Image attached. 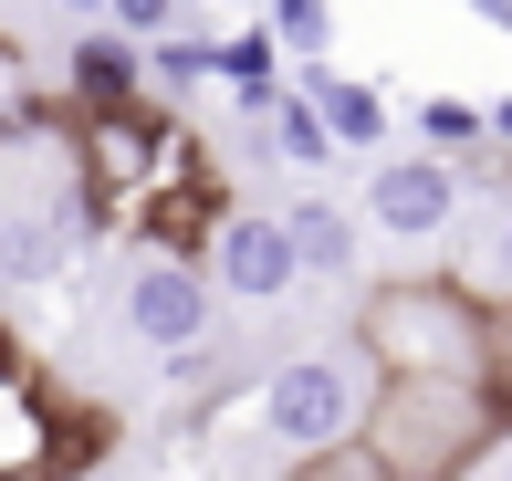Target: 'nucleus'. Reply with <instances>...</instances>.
I'll return each mask as SVG.
<instances>
[{
  "label": "nucleus",
  "instance_id": "17",
  "mask_svg": "<svg viewBox=\"0 0 512 481\" xmlns=\"http://www.w3.org/2000/svg\"><path fill=\"white\" fill-rule=\"evenodd\" d=\"M105 32H126V42H168V32H178V0H105Z\"/></svg>",
  "mask_w": 512,
  "mask_h": 481
},
{
  "label": "nucleus",
  "instance_id": "14",
  "mask_svg": "<svg viewBox=\"0 0 512 481\" xmlns=\"http://www.w3.org/2000/svg\"><path fill=\"white\" fill-rule=\"evenodd\" d=\"M42 116H53V105L32 95V63H21V42L0 32V136H42Z\"/></svg>",
  "mask_w": 512,
  "mask_h": 481
},
{
  "label": "nucleus",
  "instance_id": "2",
  "mask_svg": "<svg viewBox=\"0 0 512 481\" xmlns=\"http://www.w3.org/2000/svg\"><path fill=\"white\" fill-rule=\"evenodd\" d=\"M356 440L377 450L387 481H471L512 440V398L481 377H377Z\"/></svg>",
  "mask_w": 512,
  "mask_h": 481
},
{
  "label": "nucleus",
  "instance_id": "1",
  "mask_svg": "<svg viewBox=\"0 0 512 481\" xmlns=\"http://www.w3.org/2000/svg\"><path fill=\"white\" fill-rule=\"evenodd\" d=\"M356 356L377 377H481L502 387V293L471 272H387L356 293Z\"/></svg>",
  "mask_w": 512,
  "mask_h": 481
},
{
  "label": "nucleus",
  "instance_id": "23",
  "mask_svg": "<svg viewBox=\"0 0 512 481\" xmlns=\"http://www.w3.org/2000/svg\"><path fill=\"white\" fill-rule=\"evenodd\" d=\"M178 21H199V0H178Z\"/></svg>",
  "mask_w": 512,
  "mask_h": 481
},
{
  "label": "nucleus",
  "instance_id": "20",
  "mask_svg": "<svg viewBox=\"0 0 512 481\" xmlns=\"http://www.w3.org/2000/svg\"><path fill=\"white\" fill-rule=\"evenodd\" d=\"M492 293H512V220H502V241H492Z\"/></svg>",
  "mask_w": 512,
  "mask_h": 481
},
{
  "label": "nucleus",
  "instance_id": "18",
  "mask_svg": "<svg viewBox=\"0 0 512 481\" xmlns=\"http://www.w3.org/2000/svg\"><path fill=\"white\" fill-rule=\"evenodd\" d=\"M460 189H481V199H502V220H512V147H492V136H481V147L460 157Z\"/></svg>",
  "mask_w": 512,
  "mask_h": 481
},
{
  "label": "nucleus",
  "instance_id": "7",
  "mask_svg": "<svg viewBox=\"0 0 512 481\" xmlns=\"http://www.w3.org/2000/svg\"><path fill=\"white\" fill-rule=\"evenodd\" d=\"M293 95L324 116V136H335V157L356 147V157H377L387 147V126H398V105H387V84L377 74H335V63H304V84Z\"/></svg>",
  "mask_w": 512,
  "mask_h": 481
},
{
  "label": "nucleus",
  "instance_id": "6",
  "mask_svg": "<svg viewBox=\"0 0 512 481\" xmlns=\"http://www.w3.org/2000/svg\"><path fill=\"white\" fill-rule=\"evenodd\" d=\"M209 283H220L230 304H283V293L304 283L283 210H230V220H220V241H209Z\"/></svg>",
  "mask_w": 512,
  "mask_h": 481
},
{
  "label": "nucleus",
  "instance_id": "4",
  "mask_svg": "<svg viewBox=\"0 0 512 481\" xmlns=\"http://www.w3.org/2000/svg\"><path fill=\"white\" fill-rule=\"evenodd\" d=\"M126 325H136V346H157V356L209 346V335H220V283H209V262L147 251V262L126 272Z\"/></svg>",
  "mask_w": 512,
  "mask_h": 481
},
{
  "label": "nucleus",
  "instance_id": "21",
  "mask_svg": "<svg viewBox=\"0 0 512 481\" xmlns=\"http://www.w3.org/2000/svg\"><path fill=\"white\" fill-rule=\"evenodd\" d=\"M63 11H95V21H105V0H63Z\"/></svg>",
  "mask_w": 512,
  "mask_h": 481
},
{
  "label": "nucleus",
  "instance_id": "22",
  "mask_svg": "<svg viewBox=\"0 0 512 481\" xmlns=\"http://www.w3.org/2000/svg\"><path fill=\"white\" fill-rule=\"evenodd\" d=\"M471 11H481V21H492V11H502V0H471Z\"/></svg>",
  "mask_w": 512,
  "mask_h": 481
},
{
  "label": "nucleus",
  "instance_id": "9",
  "mask_svg": "<svg viewBox=\"0 0 512 481\" xmlns=\"http://www.w3.org/2000/svg\"><path fill=\"white\" fill-rule=\"evenodd\" d=\"M74 220H63V189L53 199H0V283H63L74 272Z\"/></svg>",
  "mask_w": 512,
  "mask_h": 481
},
{
  "label": "nucleus",
  "instance_id": "24",
  "mask_svg": "<svg viewBox=\"0 0 512 481\" xmlns=\"http://www.w3.org/2000/svg\"><path fill=\"white\" fill-rule=\"evenodd\" d=\"M492 481H512V461H502V471H492Z\"/></svg>",
  "mask_w": 512,
  "mask_h": 481
},
{
  "label": "nucleus",
  "instance_id": "11",
  "mask_svg": "<svg viewBox=\"0 0 512 481\" xmlns=\"http://www.w3.org/2000/svg\"><path fill=\"white\" fill-rule=\"evenodd\" d=\"M283 231H293V262H304V272H324V283H345V272H356V220H345L335 199H293Z\"/></svg>",
  "mask_w": 512,
  "mask_h": 481
},
{
  "label": "nucleus",
  "instance_id": "19",
  "mask_svg": "<svg viewBox=\"0 0 512 481\" xmlns=\"http://www.w3.org/2000/svg\"><path fill=\"white\" fill-rule=\"evenodd\" d=\"M481 126H492V147H512V84H502V95H481Z\"/></svg>",
  "mask_w": 512,
  "mask_h": 481
},
{
  "label": "nucleus",
  "instance_id": "12",
  "mask_svg": "<svg viewBox=\"0 0 512 481\" xmlns=\"http://www.w3.org/2000/svg\"><path fill=\"white\" fill-rule=\"evenodd\" d=\"M408 136H418L429 157H450V168H460V157H471V147H481L492 126H481V95L439 84V95H418V105H408Z\"/></svg>",
  "mask_w": 512,
  "mask_h": 481
},
{
  "label": "nucleus",
  "instance_id": "16",
  "mask_svg": "<svg viewBox=\"0 0 512 481\" xmlns=\"http://www.w3.org/2000/svg\"><path fill=\"white\" fill-rule=\"evenodd\" d=\"M283 481H387V471H377V450H366V440H335V450H304Z\"/></svg>",
  "mask_w": 512,
  "mask_h": 481
},
{
  "label": "nucleus",
  "instance_id": "3",
  "mask_svg": "<svg viewBox=\"0 0 512 481\" xmlns=\"http://www.w3.org/2000/svg\"><path fill=\"white\" fill-rule=\"evenodd\" d=\"M366 398H377V366L366 356L304 346V356H283L262 377V440H283L293 461H304V450H335V440L366 429Z\"/></svg>",
  "mask_w": 512,
  "mask_h": 481
},
{
  "label": "nucleus",
  "instance_id": "10",
  "mask_svg": "<svg viewBox=\"0 0 512 481\" xmlns=\"http://www.w3.org/2000/svg\"><path fill=\"white\" fill-rule=\"evenodd\" d=\"M63 105H147V42L84 32L74 63H63Z\"/></svg>",
  "mask_w": 512,
  "mask_h": 481
},
{
  "label": "nucleus",
  "instance_id": "13",
  "mask_svg": "<svg viewBox=\"0 0 512 481\" xmlns=\"http://www.w3.org/2000/svg\"><path fill=\"white\" fill-rule=\"evenodd\" d=\"M262 147H272V157H293V168H324V157H335V136H324V116L283 84V95H272V116H262Z\"/></svg>",
  "mask_w": 512,
  "mask_h": 481
},
{
  "label": "nucleus",
  "instance_id": "8",
  "mask_svg": "<svg viewBox=\"0 0 512 481\" xmlns=\"http://www.w3.org/2000/svg\"><path fill=\"white\" fill-rule=\"evenodd\" d=\"M230 210H241V199H230V178H220V168H199V178H178L168 199H147L136 241L168 251V262H209V241H220V220H230Z\"/></svg>",
  "mask_w": 512,
  "mask_h": 481
},
{
  "label": "nucleus",
  "instance_id": "15",
  "mask_svg": "<svg viewBox=\"0 0 512 481\" xmlns=\"http://www.w3.org/2000/svg\"><path fill=\"white\" fill-rule=\"evenodd\" d=\"M324 11H335V0H262V32L272 42H283V53H324V32H335V21H324Z\"/></svg>",
  "mask_w": 512,
  "mask_h": 481
},
{
  "label": "nucleus",
  "instance_id": "5",
  "mask_svg": "<svg viewBox=\"0 0 512 481\" xmlns=\"http://www.w3.org/2000/svg\"><path fill=\"white\" fill-rule=\"evenodd\" d=\"M450 220H460V168H450V157L408 147V157H377V168H366V231H387V241H439Z\"/></svg>",
  "mask_w": 512,
  "mask_h": 481
}]
</instances>
